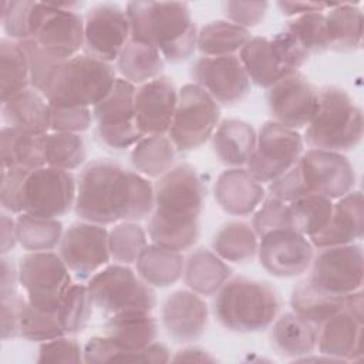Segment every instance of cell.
Returning a JSON list of instances; mask_svg holds the SVG:
<instances>
[{
	"mask_svg": "<svg viewBox=\"0 0 364 364\" xmlns=\"http://www.w3.org/2000/svg\"><path fill=\"white\" fill-rule=\"evenodd\" d=\"M290 306L291 311L318 327L344 309V296L327 291L307 277L294 286Z\"/></svg>",
	"mask_w": 364,
	"mask_h": 364,
	"instance_id": "obj_34",
	"label": "cell"
},
{
	"mask_svg": "<svg viewBox=\"0 0 364 364\" xmlns=\"http://www.w3.org/2000/svg\"><path fill=\"white\" fill-rule=\"evenodd\" d=\"M94 309L87 284L73 283L61 299L55 314L64 333L74 336L87 327Z\"/></svg>",
	"mask_w": 364,
	"mask_h": 364,
	"instance_id": "obj_45",
	"label": "cell"
},
{
	"mask_svg": "<svg viewBox=\"0 0 364 364\" xmlns=\"http://www.w3.org/2000/svg\"><path fill=\"white\" fill-rule=\"evenodd\" d=\"M1 168H23L34 171L46 166L43 135H30L4 125L0 131Z\"/></svg>",
	"mask_w": 364,
	"mask_h": 364,
	"instance_id": "obj_38",
	"label": "cell"
},
{
	"mask_svg": "<svg viewBox=\"0 0 364 364\" xmlns=\"http://www.w3.org/2000/svg\"><path fill=\"white\" fill-rule=\"evenodd\" d=\"M284 30L293 36L309 55L328 50L326 17L321 11L293 17L286 23Z\"/></svg>",
	"mask_w": 364,
	"mask_h": 364,
	"instance_id": "obj_47",
	"label": "cell"
},
{
	"mask_svg": "<svg viewBox=\"0 0 364 364\" xmlns=\"http://www.w3.org/2000/svg\"><path fill=\"white\" fill-rule=\"evenodd\" d=\"M250 37L249 30L228 20H213L198 30L196 50L202 57L237 55Z\"/></svg>",
	"mask_w": 364,
	"mask_h": 364,
	"instance_id": "obj_39",
	"label": "cell"
},
{
	"mask_svg": "<svg viewBox=\"0 0 364 364\" xmlns=\"http://www.w3.org/2000/svg\"><path fill=\"white\" fill-rule=\"evenodd\" d=\"M259 237L250 223L232 220L225 223L213 236L212 250L225 262L245 263L257 253Z\"/></svg>",
	"mask_w": 364,
	"mask_h": 364,
	"instance_id": "obj_40",
	"label": "cell"
},
{
	"mask_svg": "<svg viewBox=\"0 0 364 364\" xmlns=\"http://www.w3.org/2000/svg\"><path fill=\"white\" fill-rule=\"evenodd\" d=\"M155 189L151 181L135 171L122 169L115 182L114 210L118 222H139L151 216Z\"/></svg>",
	"mask_w": 364,
	"mask_h": 364,
	"instance_id": "obj_28",
	"label": "cell"
},
{
	"mask_svg": "<svg viewBox=\"0 0 364 364\" xmlns=\"http://www.w3.org/2000/svg\"><path fill=\"white\" fill-rule=\"evenodd\" d=\"M18 283L34 309L55 313L65 291L73 284L71 272L53 250L28 252L18 263Z\"/></svg>",
	"mask_w": 364,
	"mask_h": 364,
	"instance_id": "obj_9",
	"label": "cell"
},
{
	"mask_svg": "<svg viewBox=\"0 0 364 364\" xmlns=\"http://www.w3.org/2000/svg\"><path fill=\"white\" fill-rule=\"evenodd\" d=\"M165 58L162 54L144 43L129 40L115 61L119 78L132 85H142L162 75Z\"/></svg>",
	"mask_w": 364,
	"mask_h": 364,
	"instance_id": "obj_36",
	"label": "cell"
},
{
	"mask_svg": "<svg viewBox=\"0 0 364 364\" xmlns=\"http://www.w3.org/2000/svg\"><path fill=\"white\" fill-rule=\"evenodd\" d=\"M176 148L168 135H145L129 152L132 171L145 178H161L175 165Z\"/></svg>",
	"mask_w": 364,
	"mask_h": 364,
	"instance_id": "obj_37",
	"label": "cell"
},
{
	"mask_svg": "<svg viewBox=\"0 0 364 364\" xmlns=\"http://www.w3.org/2000/svg\"><path fill=\"white\" fill-rule=\"evenodd\" d=\"M324 13L328 50L351 53L360 48L363 40V13L351 3H337Z\"/></svg>",
	"mask_w": 364,
	"mask_h": 364,
	"instance_id": "obj_35",
	"label": "cell"
},
{
	"mask_svg": "<svg viewBox=\"0 0 364 364\" xmlns=\"http://www.w3.org/2000/svg\"><path fill=\"white\" fill-rule=\"evenodd\" d=\"M361 338L363 321L343 309L318 326L316 348L338 363L358 361L363 357Z\"/></svg>",
	"mask_w": 364,
	"mask_h": 364,
	"instance_id": "obj_27",
	"label": "cell"
},
{
	"mask_svg": "<svg viewBox=\"0 0 364 364\" xmlns=\"http://www.w3.org/2000/svg\"><path fill=\"white\" fill-rule=\"evenodd\" d=\"M155 203L148 218L146 235L162 247L185 252L199 239V216L205 186L189 164L175 165L154 185Z\"/></svg>",
	"mask_w": 364,
	"mask_h": 364,
	"instance_id": "obj_1",
	"label": "cell"
},
{
	"mask_svg": "<svg viewBox=\"0 0 364 364\" xmlns=\"http://www.w3.org/2000/svg\"><path fill=\"white\" fill-rule=\"evenodd\" d=\"M334 4L330 3H316V1H277V7L280 13L286 17H299L309 13H317V11H326Z\"/></svg>",
	"mask_w": 364,
	"mask_h": 364,
	"instance_id": "obj_59",
	"label": "cell"
},
{
	"mask_svg": "<svg viewBox=\"0 0 364 364\" xmlns=\"http://www.w3.org/2000/svg\"><path fill=\"white\" fill-rule=\"evenodd\" d=\"M36 1L6 0L1 3V26L10 40L24 41L30 38V17Z\"/></svg>",
	"mask_w": 364,
	"mask_h": 364,
	"instance_id": "obj_50",
	"label": "cell"
},
{
	"mask_svg": "<svg viewBox=\"0 0 364 364\" xmlns=\"http://www.w3.org/2000/svg\"><path fill=\"white\" fill-rule=\"evenodd\" d=\"M191 77L219 105H236L250 92L252 82L237 55L200 57L192 64Z\"/></svg>",
	"mask_w": 364,
	"mask_h": 364,
	"instance_id": "obj_19",
	"label": "cell"
},
{
	"mask_svg": "<svg viewBox=\"0 0 364 364\" xmlns=\"http://www.w3.org/2000/svg\"><path fill=\"white\" fill-rule=\"evenodd\" d=\"M17 243L27 252H50L60 246L64 235L63 223L58 219L38 218L20 213L16 218Z\"/></svg>",
	"mask_w": 364,
	"mask_h": 364,
	"instance_id": "obj_42",
	"label": "cell"
},
{
	"mask_svg": "<svg viewBox=\"0 0 364 364\" xmlns=\"http://www.w3.org/2000/svg\"><path fill=\"white\" fill-rule=\"evenodd\" d=\"M361 138L363 112L350 94L336 85L320 88L313 117L304 127V144L343 154L354 149Z\"/></svg>",
	"mask_w": 364,
	"mask_h": 364,
	"instance_id": "obj_4",
	"label": "cell"
},
{
	"mask_svg": "<svg viewBox=\"0 0 364 364\" xmlns=\"http://www.w3.org/2000/svg\"><path fill=\"white\" fill-rule=\"evenodd\" d=\"M58 255L77 279H90L111 262L108 230L102 225L75 222L64 230Z\"/></svg>",
	"mask_w": 364,
	"mask_h": 364,
	"instance_id": "obj_14",
	"label": "cell"
},
{
	"mask_svg": "<svg viewBox=\"0 0 364 364\" xmlns=\"http://www.w3.org/2000/svg\"><path fill=\"white\" fill-rule=\"evenodd\" d=\"M124 168L108 159H97L87 164L77 178V195L74 212L80 220L97 225H114L115 182Z\"/></svg>",
	"mask_w": 364,
	"mask_h": 364,
	"instance_id": "obj_12",
	"label": "cell"
},
{
	"mask_svg": "<svg viewBox=\"0 0 364 364\" xmlns=\"http://www.w3.org/2000/svg\"><path fill=\"white\" fill-rule=\"evenodd\" d=\"M122 351L105 336L91 337L84 346V363H119Z\"/></svg>",
	"mask_w": 364,
	"mask_h": 364,
	"instance_id": "obj_57",
	"label": "cell"
},
{
	"mask_svg": "<svg viewBox=\"0 0 364 364\" xmlns=\"http://www.w3.org/2000/svg\"><path fill=\"white\" fill-rule=\"evenodd\" d=\"M178 88L172 78L159 75L135 91V124L144 135H166L178 104Z\"/></svg>",
	"mask_w": 364,
	"mask_h": 364,
	"instance_id": "obj_21",
	"label": "cell"
},
{
	"mask_svg": "<svg viewBox=\"0 0 364 364\" xmlns=\"http://www.w3.org/2000/svg\"><path fill=\"white\" fill-rule=\"evenodd\" d=\"M77 179L70 171L41 166L28 173L23 192V212L58 219L74 209Z\"/></svg>",
	"mask_w": 364,
	"mask_h": 364,
	"instance_id": "obj_13",
	"label": "cell"
},
{
	"mask_svg": "<svg viewBox=\"0 0 364 364\" xmlns=\"http://www.w3.org/2000/svg\"><path fill=\"white\" fill-rule=\"evenodd\" d=\"M92 121V108L50 105L51 131L81 134L90 129Z\"/></svg>",
	"mask_w": 364,
	"mask_h": 364,
	"instance_id": "obj_53",
	"label": "cell"
},
{
	"mask_svg": "<svg viewBox=\"0 0 364 364\" xmlns=\"http://www.w3.org/2000/svg\"><path fill=\"white\" fill-rule=\"evenodd\" d=\"M209 310L202 296L195 291L176 290L161 307V323L168 336L181 344L199 340L208 326Z\"/></svg>",
	"mask_w": 364,
	"mask_h": 364,
	"instance_id": "obj_22",
	"label": "cell"
},
{
	"mask_svg": "<svg viewBox=\"0 0 364 364\" xmlns=\"http://www.w3.org/2000/svg\"><path fill=\"white\" fill-rule=\"evenodd\" d=\"M232 277V267L213 250L199 247L185 257L183 282L199 296H215Z\"/></svg>",
	"mask_w": 364,
	"mask_h": 364,
	"instance_id": "obj_32",
	"label": "cell"
},
{
	"mask_svg": "<svg viewBox=\"0 0 364 364\" xmlns=\"http://www.w3.org/2000/svg\"><path fill=\"white\" fill-rule=\"evenodd\" d=\"M31 88L27 54L18 41L1 38L0 41V97L1 102Z\"/></svg>",
	"mask_w": 364,
	"mask_h": 364,
	"instance_id": "obj_41",
	"label": "cell"
},
{
	"mask_svg": "<svg viewBox=\"0 0 364 364\" xmlns=\"http://www.w3.org/2000/svg\"><path fill=\"white\" fill-rule=\"evenodd\" d=\"M28 58V65H30V77H31V87L37 90L38 92H43L53 78L55 70L58 65L63 63L57 58L50 57L46 54L43 50H40L33 40H24L18 41Z\"/></svg>",
	"mask_w": 364,
	"mask_h": 364,
	"instance_id": "obj_52",
	"label": "cell"
},
{
	"mask_svg": "<svg viewBox=\"0 0 364 364\" xmlns=\"http://www.w3.org/2000/svg\"><path fill=\"white\" fill-rule=\"evenodd\" d=\"M171 361L179 363V361H195V363H215L216 357H213L210 353L199 348V347H185L175 353L173 357H171Z\"/></svg>",
	"mask_w": 364,
	"mask_h": 364,
	"instance_id": "obj_62",
	"label": "cell"
},
{
	"mask_svg": "<svg viewBox=\"0 0 364 364\" xmlns=\"http://www.w3.org/2000/svg\"><path fill=\"white\" fill-rule=\"evenodd\" d=\"M46 166L74 171L84 165L87 148L80 134L50 131L43 135Z\"/></svg>",
	"mask_w": 364,
	"mask_h": 364,
	"instance_id": "obj_43",
	"label": "cell"
},
{
	"mask_svg": "<svg viewBox=\"0 0 364 364\" xmlns=\"http://www.w3.org/2000/svg\"><path fill=\"white\" fill-rule=\"evenodd\" d=\"M37 363H84V347L64 334L40 344Z\"/></svg>",
	"mask_w": 364,
	"mask_h": 364,
	"instance_id": "obj_54",
	"label": "cell"
},
{
	"mask_svg": "<svg viewBox=\"0 0 364 364\" xmlns=\"http://www.w3.org/2000/svg\"><path fill=\"white\" fill-rule=\"evenodd\" d=\"M131 40L156 48L165 61L182 63L196 50L198 28L183 1H129Z\"/></svg>",
	"mask_w": 364,
	"mask_h": 364,
	"instance_id": "obj_2",
	"label": "cell"
},
{
	"mask_svg": "<svg viewBox=\"0 0 364 364\" xmlns=\"http://www.w3.org/2000/svg\"><path fill=\"white\" fill-rule=\"evenodd\" d=\"M303 152L304 141L299 131L267 121L257 132L255 149L245 168L257 182L267 185L293 168Z\"/></svg>",
	"mask_w": 364,
	"mask_h": 364,
	"instance_id": "obj_10",
	"label": "cell"
},
{
	"mask_svg": "<svg viewBox=\"0 0 364 364\" xmlns=\"http://www.w3.org/2000/svg\"><path fill=\"white\" fill-rule=\"evenodd\" d=\"M31 171L11 166L1 168L0 202L1 209L11 215L23 213V192L24 183Z\"/></svg>",
	"mask_w": 364,
	"mask_h": 364,
	"instance_id": "obj_51",
	"label": "cell"
},
{
	"mask_svg": "<svg viewBox=\"0 0 364 364\" xmlns=\"http://www.w3.org/2000/svg\"><path fill=\"white\" fill-rule=\"evenodd\" d=\"M148 245L146 230L138 222H117L108 230L111 260L119 264H135L139 253Z\"/></svg>",
	"mask_w": 364,
	"mask_h": 364,
	"instance_id": "obj_46",
	"label": "cell"
},
{
	"mask_svg": "<svg viewBox=\"0 0 364 364\" xmlns=\"http://www.w3.org/2000/svg\"><path fill=\"white\" fill-rule=\"evenodd\" d=\"M213 196L225 213L247 216L259 208L267 192L246 168H228L216 178Z\"/></svg>",
	"mask_w": 364,
	"mask_h": 364,
	"instance_id": "obj_25",
	"label": "cell"
},
{
	"mask_svg": "<svg viewBox=\"0 0 364 364\" xmlns=\"http://www.w3.org/2000/svg\"><path fill=\"white\" fill-rule=\"evenodd\" d=\"M318 327L294 311H287L276 317L270 326V344L273 350L294 361L313 354L317 347Z\"/></svg>",
	"mask_w": 364,
	"mask_h": 364,
	"instance_id": "obj_29",
	"label": "cell"
},
{
	"mask_svg": "<svg viewBox=\"0 0 364 364\" xmlns=\"http://www.w3.org/2000/svg\"><path fill=\"white\" fill-rule=\"evenodd\" d=\"M364 255L360 243L320 249L310 264L309 279L327 291L346 296L361 290Z\"/></svg>",
	"mask_w": 364,
	"mask_h": 364,
	"instance_id": "obj_17",
	"label": "cell"
},
{
	"mask_svg": "<svg viewBox=\"0 0 364 364\" xmlns=\"http://www.w3.org/2000/svg\"><path fill=\"white\" fill-rule=\"evenodd\" d=\"M115 67L84 53L63 61L41 92L50 105L92 108L117 81Z\"/></svg>",
	"mask_w": 364,
	"mask_h": 364,
	"instance_id": "obj_5",
	"label": "cell"
},
{
	"mask_svg": "<svg viewBox=\"0 0 364 364\" xmlns=\"http://www.w3.org/2000/svg\"><path fill=\"white\" fill-rule=\"evenodd\" d=\"M220 122L219 104L199 85L179 88L178 104L168 136L178 152H192L210 141Z\"/></svg>",
	"mask_w": 364,
	"mask_h": 364,
	"instance_id": "obj_8",
	"label": "cell"
},
{
	"mask_svg": "<svg viewBox=\"0 0 364 364\" xmlns=\"http://www.w3.org/2000/svg\"><path fill=\"white\" fill-rule=\"evenodd\" d=\"M81 3L36 1L30 17V40L53 58L67 61L84 48V17L77 13Z\"/></svg>",
	"mask_w": 364,
	"mask_h": 364,
	"instance_id": "obj_6",
	"label": "cell"
},
{
	"mask_svg": "<svg viewBox=\"0 0 364 364\" xmlns=\"http://www.w3.org/2000/svg\"><path fill=\"white\" fill-rule=\"evenodd\" d=\"M250 82L269 90L293 71L273 37H250L237 54Z\"/></svg>",
	"mask_w": 364,
	"mask_h": 364,
	"instance_id": "obj_26",
	"label": "cell"
},
{
	"mask_svg": "<svg viewBox=\"0 0 364 364\" xmlns=\"http://www.w3.org/2000/svg\"><path fill=\"white\" fill-rule=\"evenodd\" d=\"M297 165L309 193L337 200L354 189V166L341 152L309 148Z\"/></svg>",
	"mask_w": 364,
	"mask_h": 364,
	"instance_id": "obj_16",
	"label": "cell"
},
{
	"mask_svg": "<svg viewBox=\"0 0 364 364\" xmlns=\"http://www.w3.org/2000/svg\"><path fill=\"white\" fill-rule=\"evenodd\" d=\"M280 304L279 293L267 282L236 276L215 294L213 314L229 331L257 333L272 326Z\"/></svg>",
	"mask_w": 364,
	"mask_h": 364,
	"instance_id": "obj_3",
	"label": "cell"
},
{
	"mask_svg": "<svg viewBox=\"0 0 364 364\" xmlns=\"http://www.w3.org/2000/svg\"><path fill=\"white\" fill-rule=\"evenodd\" d=\"M26 297L20 293L1 297V338L9 340L18 337L20 311Z\"/></svg>",
	"mask_w": 364,
	"mask_h": 364,
	"instance_id": "obj_58",
	"label": "cell"
},
{
	"mask_svg": "<svg viewBox=\"0 0 364 364\" xmlns=\"http://www.w3.org/2000/svg\"><path fill=\"white\" fill-rule=\"evenodd\" d=\"M252 215L253 218L250 225L257 237L277 229H293L289 203L269 195Z\"/></svg>",
	"mask_w": 364,
	"mask_h": 364,
	"instance_id": "obj_49",
	"label": "cell"
},
{
	"mask_svg": "<svg viewBox=\"0 0 364 364\" xmlns=\"http://www.w3.org/2000/svg\"><path fill=\"white\" fill-rule=\"evenodd\" d=\"M129 40V20L118 4H95L84 16V54L112 64Z\"/></svg>",
	"mask_w": 364,
	"mask_h": 364,
	"instance_id": "obj_15",
	"label": "cell"
},
{
	"mask_svg": "<svg viewBox=\"0 0 364 364\" xmlns=\"http://www.w3.org/2000/svg\"><path fill=\"white\" fill-rule=\"evenodd\" d=\"M260 266L274 277H296L310 269L314 246L294 229H277L259 237Z\"/></svg>",
	"mask_w": 364,
	"mask_h": 364,
	"instance_id": "obj_18",
	"label": "cell"
},
{
	"mask_svg": "<svg viewBox=\"0 0 364 364\" xmlns=\"http://www.w3.org/2000/svg\"><path fill=\"white\" fill-rule=\"evenodd\" d=\"M104 330L122 351L119 363H146L145 347L155 341L158 321L152 311H125L107 317Z\"/></svg>",
	"mask_w": 364,
	"mask_h": 364,
	"instance_id": "obj_23",
	"label": "cell"
},
{
	"mask_svg": "<svg viewBox=\"0 0 364 364\" xmlns=\"http://www.w3.org/2000/svg\"><path fill=\"white\" fill-rule=\"evenodd\" d=\"M185 256L181 252L148 243L135 262L138 276L152 287H169L183 276Z\"/></svg>",
	"mask_w": 364,
	"mask_h": 364,
	"instance_id": "obj_33",
	"label": "cell"
},
{
	"mask_svg": "<svg viewBox=\"0 0 364 364\" xmlns=\"http://www.w3.org/2000/svg\"><path fill=\"white\" fill-rule=\"evenodd\" d=\"M18 267L7 256H1V279H0V299L17 294Z\"/></svg>",
	"mask_w": 364,
	"mask_h": 364,
	"instance_id": "obj_60",
	"label": "cell"
},
{
	"mask_svg": "<svg viewBox=\"0 0 364 364\" xmlns=\"http://www.w3.org/2000/svg\"><path fill=\"white\" fill-rule=\"evenodd\" d=\"M256 136L257 132L249 122L223 119L210 138L213 154L228 168H243L255 149Z\"/></svg>",
	"mask_w": 364,
	"mask_h": 364,
	"instance_id": "obj_31",
	"label": "cell"
},
{
	"mask_svg": "<svg viewBox=\"0 0 364 364\" xmlns=\"http://www.w3.org/2000/svg\"><path fill=\"white\" fill-rule=\"evenodd\" d=\"M1 118L4 125L30 135L38 136L51 131L50 104L33 87L1 102Z\"/></svg>",
	"mask_w": 364,
	"mask_h": 364,
	"instance_id": "obj_30",
	"label": "cell"
},
{
	"mask_svg": "<svg viewBox=\"0 0 364 364\" xmlns=\"http://www.w3.org/2000/svg\"><path fill=\"white\" fill-rule=\"evenodd\" d=\"M364 235V205L360 191H351L333 203L327 225L309 237L314 249L357 243Z\"/></svg>",
	"mask_w": 364,
	"mask_h": 364,
	"instance_id": "obj_24",
	"label": "cell"
},
{
	"mask_svg": "<svg viewBox=\"0 0 364 364\" xmlns=\"http://www.w3.org/2000/svg\"><path fill=\"white\" fill-rule=\"evenodd\" d=\"M94 307L105 317L125 311H152L156 306L154 287L131 266L109 263L87 283Z\"/></svg>",
	"mask_w": 364,
	"mask_h": 364,
	"instance_id": "obj_7",
	"label": "cell"
},
{
	"mask_svg": "<svg viewBox=\"0 0 364 364\" xmlns=\"http://www.w3.org/2000/svg\"><path fill=\"white\" fill-rule=\"evenodd\" d=\"M363 291L357 290L344 296V310L348 311L353 317L363 321Z\"/></svg>",
	"mask_w": 364,
	"mask_h": 364,
	"instance_id": "obj_63",
	"label": "cell"
},
{
	"mask_svg": "<svg viewBox=\"0 0 364 364\" xmlns=\"http://www.w3.org/2000/svg\"><path fill=\"white\" fill-rule=\"evenodd\" d=\"M0 246H1V256H7L10 250L16 247L17 235H16V219L9 212H1L0 216Z\"/></svg>",
	"mask_w": 364,
	"mask_h": 364,
	"instance_id": "obj_61",
	"label": "cell"
},
{
	"mask_svg": "<svg viewBox=\"0 0 364 364\" xmlns=\"http://www.w3.org/2000/svg\"><path fill=\"white\" fill-rule=\"evenodd\" d=\"M266 192L269 196L283 200L286 203H290L301 196L310 195L304 188L297 164L293 168H290L287 172H284L283 175L272 181L270 183H267Z\"/></svg>",
	"mask_w": 364,
	"mask_h": 364,
	"instance_id": "obj_56",
	"label": "cell"
},
{
	"mask_svg": "<svg viewBox=\"0 0 364 364\" xmlns=\"http://www.w3.org/2000/svg\"><path fill=\"white\" fill-rule=\"evenodd\" d=\"M318 90L300 71L291 73L267 90V107L272 121L291 128H304L317 104Z\"/></svg>",
	"mask_w": 364,
	"mask_h": 364,
	"instance_id": "obj_20",
	"label": "cell"
},
{
	"mask_svg": "<svg viewBox=\"0 0 364 364\" xmlns=\"http://www.w3.org/2000/svg\"><path fill=\"white\" fill-rule=\"evenodd\" d=\"M135 85L118 77L105 98L92 107L95 134L105 146L128 149L145 136L135 124Z\"/></svg>",
	"mask_w": 364,
	"mask_h": 364,
	"instance_id": "obj_11",
	"label": "cell"
},
{
	"mask_svg": "<svg viewBox=\"0 0 364 364\" xmlns=\"http://www.w3.org/2000/svg\"><path fill=\"white\" fill-rule=\"evenodd\" d=\"M334 200L320 195H306L289 203L291 226L296 232L311 237L330 220Z\"/></svg>",
	"mask_w": 364,
	"mask_h": 364,
	"instance_id": "obj_44",
	"label": "cell"
},
{
	"mask_svg": "<svg viewBox=\"0 0 364 364\" xmlns=\"http://www.w3.org/2000/svg\"><path fill=\"white\" fill-rule=\"evenodd\" d=\"M64 334L65 333L55 313L34 309L31 304L27 303V300H24L20 311L18 337L30 341L44 343Z\"/></svg>",
	"mask_w": 364,
	"mask_h": 364,
	"instance_id": "obj_48",
	"label": "cell"
},
{
	"mask_svg": "<svg viewBox=\"0 0 364 364\" xmlns=\"http://www.w3.org/2000/svg\"><path fill=\"white\" fill-rule=\"evenodd\" d=\"M228 21L250 30L259 26L269 9L267 1H225L222 4Z\"/></svg>",
	"mask_w": 364,
	"mask_h": 364,
	"instance_id": "obj_55",
	"label": "cell"
}]
</instances>
